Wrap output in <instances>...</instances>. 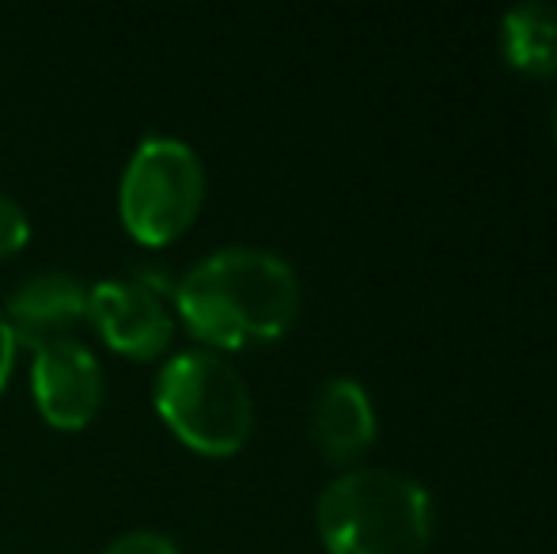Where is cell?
Instances as JSON below:
<instances>
[{
    "instance_id": "obj_1",
    "label": "cell",
    "mask_w": 557,
    "mask_h": 554,
    "mask_svg": "<svg viewBox=\"0 0 557 554\" xmlns=\"http://www.w3.org/2000/svg\"><path fill=\"white\" fill-rule=\"evenodd\" d=\"M175 304L190 334L216 354L265 346L296 323L300 281L281 255L232 244L178 278Z\"/></svg>"
},
{
    "instance_id": "obj_2",
    "label": "cell",
    "mask_w": 557,
    "mask_h": 554,
    "mask_svg": "<svg viewBox=\"0 0 557 554\" xmlns=\"http://www.w3.org/2000/svg\"><path fill=\"white\" fill-rule=\"evenodd\" d=\"M315 528L326 554H425L433 497L410 475L357 467L319 494Z\"/></svg>"
},
{
    "instance_id": "obj_3",
    "label": "cell",
    "mask_w": 557,
    "mask_h": 554,
    "mask_svg": "<svg viewBox=\"0 0 557 554\" xmlns=\"http://www.w3.org/2000/svg\"><path fill=\"white\" fill-rule=\"evenodd\" d=\"M152 399L171 433L206 456L239 452L255 426V403L243 372L209 346L168 357L156 372Z\"/></svg>"
},
{
    "instance_id": "obj_4",
    "label": "cell",
    "mask_w": 557,
    "mask_h": 554,
    "mask_svg": "<svg viewBox=\"0 0 557 554\" xmlns=\"http://www.w3.org/2000/svg\"><path fill=\"white\" fill-rule=\"evenodd\" d=\"M206 201V168L194 145L171 134H148L133 148L117 186V213L140 244L183 236Z\"/></svg>"
},
{
    "instance_id": "obj_5",
    "label": "cell",
    "mask_w": 557,
    "mask_h": 554,
    "mask_svg": "<svg viewBox=\"0 0 557 554\" xmlns=\"http://www.w3.org/2000/svg\"><path fill=\"white\" fill-rule=\"evenodd\" d=\"M160 270H133L125 278H107L88 285V319L107 342L125 357L163 354L175 334V316L168 304L175 300V285L156 278Z\"/></svg>"
},
{
    "instance_id": "obj_6",
    "label": "cell",
    "mask_w": 557,
    "mask_h": 554,
    "mask_svg": "<svg viewBox=\"0 0 557 554\" xmlns=\"http://www.w3.org/2000/svg\"><path fill=\"white\" fill-rule=\"evenodd\" d=\"M30 392L53 429H81L96 418L107 392L103 365L81 338H61L35 349Z\"/></svg>"
},
{
    "instance_id": "obj_7",
    "label": "cell",
    "mask_w": 557,
    "mask_h": 554,
    "mask_svg": "<svg viewBox=\"0 0 557 554\" xmlns=\"http://www.w3.org/2000/svg\"><path fill=\"white\" fill-rule=\"evenodd\" d=\"M0 316L15 334V346L42 349L50 342L76 338L73 331L88 319V285L69 270H42L4 296Z\"/></svg>"
},
{
    "instance_id": "obj_8",
    "label": "cell",
    "mask_w": 557,
    "mask_h": 554,
    "mask_svg": "<svg viewBox=\"0 0 557 554\" xmlns=\"http://www.w3.org/2000/svg\"><path fill=\"white\" fill-rule=\"evenodd\" d=\"M311 441L331 464H352L375 441V410L364 384L337 377L323 384L311 407Z\"/></svg>"
},
{
    "instance_id": "obj_9",
    "label": "cell",
    "mask_w": 557,
    "mask_h": 554,
    "mask_svg": "<svg viewBox=\"0 0 557 554\" xmlns=\"http://www.w3.org/2000/svg\"><path fill=\"white\" fill-rule=\"evenodd\" d=\"M505 61L523 76L557 73V8L520 4L500 20Z\"/></svg>"
},
{
    "instance_id": "obj_10",
    "label": "cell",
    "mask_w": 557,
    "mask_h": 554,
    "mask_svg": "<svg viewBox=\"0 0 557 554\" xmlns=\"http://www.w3.org/2000/svg\"><path fill=\"white\" fill-rule=\"evenodd\" d=\"M30 236V217L12 194L0 190V259L15 255Z\"/></svg>"
},
{
    "instance_id": "obj_11",
    "label": "cell",
    "mask_w": 557,
    "mask_h": 554,
    "mask_svg": "<svg viewBox=\"0 0 557 554\" xmlns=\"http://www.w3.org/2000/svg\"><path fill=\"white\" fill-rule=\"evenodd\" d=\"M103 554H178V547L171 535L152 532V528H137V532L117 535Z\"/></svg>"
},
{
    "instance_id": "obj_12",
    "label": "cell",
    "mask_w": 557,
    "mask_h": 554,
    "mask_svg": "<svg viewBox=\"0 0 557 554\" xmlns=\"http://www.w3.org/2000/svg\"><path fill=\"white\" fill-rule=\"evenodd\" d=\"M15 334L8 331V323H4V316H0V392H4V384H8V377H12V361H15Z\"/></svg>"
},
{
    "instance_id": "obj_13",
    "label": "cell",
    "mask_w": 557,
    "mask_h": 554,
    "mask_svg": "<svg viewBox=\"0 0 557 554\" xmlns=\"http://www.w3.org/2000/svg\"><path fill=\"white\" fill-rule=\"evenodd\" d=\"M554 145H557V107H554Z\"/></svg>"
}]
</instances>
